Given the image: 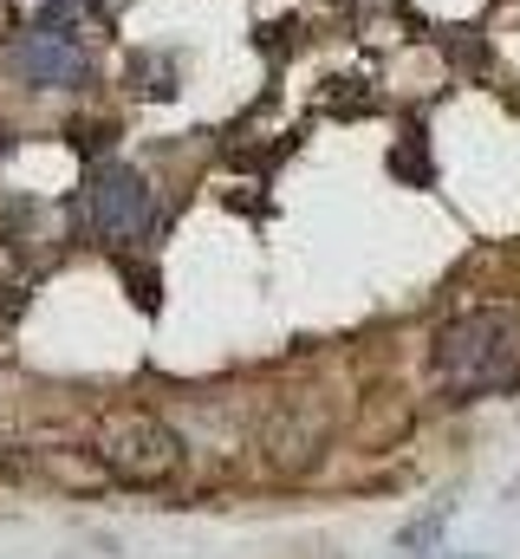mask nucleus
Instances as JSON below:
<instances>
[{"instance_id":"2","label":"nucleus","mask_w":520,"mask_h":559,"mask_svg":"<svg viewBox=\"0 0 520 559\" xmlns=\"http://www.w3.org/2000/svg\"><path fill=\"white\" fill-rule=\"evenodd\" d=\"M92 455L130 488H156L182 468V436L150 411H111L92 436Z\"/></svg>"},{"instance_id":"1","label":"nucleus","mask_w":520,"mask_h":559,"mask_svg":"<svg viewBox=\"0 0 520 559\" xmlns=\"http://www.w3.org/2000/svg\"><path fill=\"white\" fill-rule=\"evenodd\" d=\"M436 378L456 397H488L520 384V319L501 306H475L436 332Z\"/></svg>"},{"instance_id":"5","label":"nucleus","mask_w":520,"mask_h":559,"mask_svg":"<svg viewBox=\"0 0 520 559\" xmlns=\"http://www.w3.org/2000/svg\"><path fill=\"white\" fill-rule=\"evenodd\" d=\"M46 26H59V33L79 39L85 26H92V33L105 26V7H98V0H52V7H46Z\"/></svg>"},{"instance_id":"3","label":"nucleus","mask_w":520,"mask_h":559,"mask_svg":"<svg viewBox=\"0 0 520 559\" xmlns=\"http://www.w3.org/2000/svg\"><path fill=\"white\" fill-rule=\"evenodd\" d=\"M85 228L98 241H111V248L150 241V228H156V189H150V176H137L130 163H105L85 182Z\"/></svg>"},{"instance_id":"4","label":"nucleus","mask_w":520,"mask_h":559,"mask_svg":"<svg viewBox=\"0 0 520 559\" xmlns=\"http://www.w3.org/2000/svg\"><path fill=\"white\" fill-rule=\"evenodd\" d=\"M7 72L33 92H79V85H92V52H85V39L39 20L33 33H20L7 46Z\"/></svg>"}]
</instances>
